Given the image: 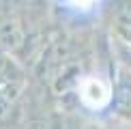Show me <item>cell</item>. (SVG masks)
Masks as SVG:
<instances>
[{
    "instance_id": "obj_3",
    "label": "cell",
    "mask_w": 131,
    "mask_h": 129,
    "mask_svg": "<svg viewBox=\"0 0 131 129\" xmlns=\"http://www.w3.org/2000/svg\"><path fill=\"white\" fill-rule=\"evenodd\" d=\"M112 28L118 41L131 45V0H114Z\"/></svg>"
},
{
    "instance_id": "obj_7",
    "label": "cell",
    "mask_w": 131,
    "mask_h": 129,
    "mask_svg": "<svg viewBox=\"0 0 131 129\" xmlns=\"http://www.w3.org/2000/svg\"><path fill=\"white\" fill-rule=\"evenodd\" d=\"M116 47H118V58H121V62L129 69V73H131V45H127V43H123V41H118Z\"/></svg>"
},
{
    "instance_id": "obj_6",
    "label": "cell",
    "mask_w": 131,
    "mask_h": 129,
    "mask_svg": "<svg viewBox=\"0 0 131 129\" xmlns=\"http://www.w3.org/2000/svg\"><path fill=\"white\" fill-rule=\"evenodd\" d=\"M64 2L69 4L71 9L80 11V13H86V11H92L99 4V0H64Z\"/></svg>"
},
{
    "instance_id": "obj_1",
    "label": "cell",
    "mask_w": 131,
    "mask_h": 129,
    "mask_svg": "<svg viewBox=\"0 0 131 129\" xmlns=\"http://www.w3.org/2000/svg\"><path fill=\"white\" fill-rule=\"evenodd\" d=\"M110 107L118 118L131 123V73L121 60H118L116 73H114V80H112Z\"/></svg>"
},
{
    "instance_id": "obj_5",
    "label": "cell",
    "mask_w": 131,
    "mask_h": 129,
    "mask_svg": "<svg viewBox=\"0 0 131 129\" xmlns=\"http://www.w3.org/2000/svg\"><path fill=\"white\" fill-rule=\"evenodd\" d=\"M7 84H24V69L13 58L11 50L0 45V86Z\"/></svg>"
},
{
    "instance_id": "obj_2",
    "label": "cell",
    "mask_w": 131,
    "mask_h": 129,
    "mask_svg": "<svg viewBox=\"0 0 131 129\" xmlns=\"http://www.w3.org/2000/svg\"><path fill=\"white\" fill-rule=\"evenodd\" d=\"M80 95L82 101L90 107H103L110 105L112 97V82H105L101 78H86L80 84Z\"/></svg>"
},
{
    "instance_id": "obj_4",
    "label": "cell",
    "mask_w": 131,
    "mask_h": 129,
    "mask_svg": "<svg viewBox=\"0 0 131 129\" xmlns=\"http://www.w3.org/2000/svg\"><path fill=\"white\" fill-rule=\"evenodd\" d=\"M19 90L21 84L0 86V127L11 125V121L15 118L17 103H19Z\"/></svg>"
}]
</instances>
